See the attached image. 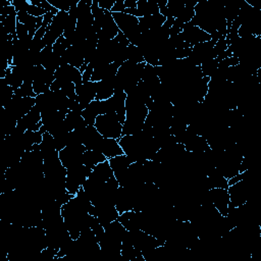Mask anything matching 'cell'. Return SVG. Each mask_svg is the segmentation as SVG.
<instances>
[{"label": "cell", "mask_w": 261, "mask_h": 261, "mask_svg": "<svg viewBox=\"0 0 261 261\" xmlns=\"http://www.w3.org/2000/svg\"><path fill=\"white\" fill-rule=\"evenodd\" d=\"M166 20V17L161 13H156L149 16H144L139 18V31L141 34H144L147 31L155 30L160 28Z\"/></svg>", "instance_id": "obj_21"}, {"label": "cell", "mask_w": 261, "mask_h": 261, "mask_svg": "<svg viewBox=\"0 0 261 261\" xmlns=\"http://www.w3.org/2000/svg\"><path fill=\"white\" fill-rule=\"evenodd\" d=\"M91 229L93 230L94 234L96 236L98 242L103 238V236H104V233H105L104 227H103V226L101 225V223L98 221V219H97L96 216H94V218H93V220H92Z\"/></svg>", "instance_id": "obj_46"}, {"label": "cell", "mask_w": 261, "mask_h": 261, "mask_svg": "<svg viewBox=\"0 0 261 261\" xmlns=\"http://www.w3.org/2000/svg\"><path fill=\"white\" fill-rule=\"evenodd\" d=\"M40 152L43 156V159H46L50 157L51 155L55 154L58 152L55 148V143H54V137L49 134V133H44L42 142L40 143Z\"/></svg>", "instance_id": "obj_32"}, {"label": "cell", "mask_w": 261, "mask_h": 261, "mask_svg": "<svg viewBox=\"0 0 261 261\" xmlns=\"http://www.w3.org/2000/svg\"><path fill=\"white\" fill-rule=\"evenodd\" d=\"M104 229H105V234L119 242H122L124 236L127 232L125 227L117 219L110 222Z\"/></svg>", "instance_id": "obj_33"}, {"label": "cell", "mask_w": 261, "mask_h": 261, "mask_svg": "<svg viewBox=\"0 0 261 261\" xmlns=\"http://www.w3.org/2000/svg\"><path fill=\"white\" fill-rule=\"evenodd\" d=\"M93 70H94V68H93L90 64H88L87 68H86L85 71L83 72V82H89V81H91Z\"/></svg>", "instance_id": "obj_57"}, {"label": "cell", "mask_w": 261, "mask_h": 261, "mask_svg": "<svg viewBox=\"0 0 261 261\" xmlns=\"http://www.w3.org/2000/svg\"><path fill=\"white\" fill-rule=\"evenodd\" d=\"M54 81V71L44 68L43 65L35 66V80L33 83V89L37 95L49 92L50 86Z\"/></svg>", "instance_id": "obj_8"}, {"label": "cell", "mask_w": 261, "mask_h": 261, "mask_svg": "<svg viewBox=\"0 0 261 261\" xmlns=\"http://www.w3.org/2000/svg\"><path fill=\"white\" fill-rule=\"evenodd\" d=\"M43 134L38 130V132H33V130H25L22 135L21 142L25 148V151H31V148L34 144H40L42 142Z\"/></svg>", "instance_id": "obj_34"}, {"label": "cell", "mask_w": 261, "mask_h": 261, "mask_svg": "<svg viewBox=\"0 0 261 261\" xmlns=\"http://www.w3.org/2000/svg\"><path fill=\"white\" fill-rule=\"evenodd\" d=\"M214 43L210 40L208 42L199 43L192 47V52L188 57L196 66H200L202 63L215 58L213 47Z\"/></svg>", "instance_id": "obj_11"}, {"label": "cell", "mask_w": 261, "mask_h": 261, "mask_svg": "<svg viewBox=\"0 0 261 261\" xmlns=\"http://www.w3.org/2000/svg\"><path fill=\"white\" fill-rule=\"evenodd\" d=\"M35 106L39 109L41 116L58 110V97L56 91H49L36 96Z\"/></svg>", "instance_id": "obj_13"}, {"label": "cell", "mask_w": 261, "mask_h": 261, "mask_svg": "<svg viewBox=\"0 0 261 261\" xmlns=\"http://www.w3.org/2000/svg\"><path fill=\"white\" fill-rule=\"evenodd\" d=\"M115 39V41L119 44V45H122V46H128L129 45V42H128V40H127V38L124 36V34H122L120 31H119V33L117 34V36L114 38Z\"/></svg>", "instance_id": "obj_56"}, {"label": "cell", "mask_w": 261, "mask_h": 261, "mask_svg": "<svg viewBox=\"0 0 261 261\" xmlns=\"http://www.w3.org/2000/svg\"><path fill=\"white\" fill-rule=\"evenodd\" d=\"M227 49V45L225 42V37H221L214 45L213 47V52H214V56L215 58L220 55L222 52H224Z\"/></svg>", "instance_id": "obj_47"}, {"label": "cell", "mask_w": 261, "mask_h": 261, "mask_svg": "<svg viewBox=\"0 0 261 261\" xmlns=\"http://www.w3.org/2000/svg\"><path fill=\"white\" fill-rule=\"evenodd\" d=\"M42 116L39 109L34 106L24 116L17 120V125L23 130H33L38 132L42 126Z\"/></svg>", "instance_id": "obj_15"}, {"label": "cell", "mask_w": 261, "mask_h": 261, "mask_svg": "<svg viewBox=\"0 0 261 261\" xmlns=\"http://www.w3.org/2000/svg\"><path fill=\"white\" fill-rule=\"evenodd\" d=\"M185 5L186 6L182 9V11L180 12V14L177 16V18H175L177 21H179L182 24L191 21L195 15V6L187 5V4H185Z\"/></svg>", "instance_id": "obj_41"}, {"label": "cell", "mask_w": 261, "mask_h": 261, "mask_svg": "<svg viewBox=\"0 0 261 261\" xmlns=\"http://www.w3.org/2000/svg\"><path fill=\"white\" fill-rule=\"evenodd\" d=\"M180 37L192 47L199 43L208 42L211 40V35L201 30L199 27L194 25L192 21L182 24V32L180 33Z\"/></svg>", "instance_id": "obj_9"}, {"label": "cell", "mask_w": 261, "mask_h": 261, "mask_svg": "<svg viewBox=\"0 0 261 261\" xmlns=\"http://www.w3.org/2000/svg\"><path fill=\"white\" fill-rule=\"evenodd\" d=\"M14 95L19 97H34V98H36L37 96V94L33 89V85L25 84V83H23L18 89L14 91Z\"/></svg>", "instance_id": "obj_43"}, {"label": "cell", "mask_w": 261, "mask_h": 261, "mask_svg": "<svg viewBox=\"0 0 261 261\" xmlns=\"http://www.w3.org/2000/svg\"><path fill=\"white\" fill-rule=\"evenodd\" d=\"M117 220L125 227V229L127 231L140 229L139 218H138L137 212L135 210H129V211L120 213Z\"/></svg>", "instance_id": "obj_30"}, {"label": "cell", "mask_w": 261, "mask_h": 261, "mask_svg": "<svg viewBox=\"0 0 261 261\" xmlns=\"http://www.w3.org/2000/svg\"><path fill=\"white\" fill-rule=\"evenodd\" d=\"M35 102L36 98L34 97H19L14 95L13 98L4 106V109L9 116L18 120L35 106Z\"/></svg>", "instance_id": "obj_5"}, {"label": "cell", "mask_w": 261, "mask_h": 261, "mask_svg": "<svg viewBox=\"0 0 261 261\" xmlns=\"http://www.w3.org/2000/svg\"><path fill=\"white\" fill-rule=\"evenodd\" d=\"M114 77L115 76L96 82V99L95 100L103 101V100H107L113 96V94H114V88H113Z\"/></svg>", "instance_id": "obj_24"}, {"label": "cell", "mask_w": 261, "mask_h": 261, "mask_svg": "<svg viewBox=\"0 0 261 261\" xmlns=\"http://www.w3.org/2000/svg\"><path fill=\"white\" fill-rule=\"evenodd\" d=\"M63 65L70 64L76 68H81L85 63V56L81 46H70L66 49L62 56Z\"/></svg>", "instance_id": "obj_19"}, {"label": "cell", "mask_w": 261, "mask_h": 261, "mask_svg": "<svg viewBox=\"0 0 261 261\" xmlns=\"http://www.w3.org/2000/svg\"><path fill=\"white\" fill-rule=\"evenodd\" d=\"M49 2L58 10V11H65V12H68L69 11V9H70V7H71V5H72V3L74 2H72V3H62V2H56V1H50L49 0Z\"/></svg>", "instance_id": "obj_52"}, {"label": "cell", "mask_w": 261, "mask_h": 261, "mask_svg": "<svg viewBox=\"0 0 261 261\" xmlns=\"http://www.w3.org/2000/svg\"><path fill=\"white\" fill-rule=\"evenodd\" d=\"M159 13V7L156 0H137L136 17H144Z\"/></svg>", "instance_id": "obj_26"}, {"label": "cell", "mask_w": 261, "mask_h": 261, "mask_svg": "<svg viewBox=\"0 0 261 261\" xmlns=\"http://www.w3.org/2000/svg\"><path fill=\"white\" fill-rule=\"evenodd\" d=\"M125 8H137V0H124Z\"/></svg>", "instance_id": "obj_58"}, {"label": "cell", "mask_w": 261, "mask_h": 261, "mask_svg": "<svg viewBox=\"0 0 261 261\" xmlns=\"http://www.w3.org/2000/svg\"><path fill=\"white\" fill-rule=\"evenodd\" d=\"M95 207V216L101 225L105 228L110 222L116 220L119 213L115 207L114 203L111 202H100Z\"/></svg>", "instance_id": "obj_12"}, {"label": "cell", "mask_w": 261, "mask_h": 261, "mask_svg": "<svg viewBox=\"0 0 261 261\" xmlns=\"http://www.w3.org/2000/svg\"><path fill=\"white\" fill-rule=\"evenodd\" d=\"M110 167L114 173V176L116 179L128 168V166L132 164V161L128 159V157L125 154L115 156L113 158L108 159Z\"/></svg>", "instance_id": "obj_28"}, {"label": "cell", "mask_w": 261, "mask_h": 261, "mask_svg": "<svg viewBox=\"0 0 261 261\" xmlns=\"http://www.w3.org/2000/svg\"><path fill=\"white\" fill-rule=\"evenodd\" d=\"M185 149L188 152L193 153H202L210 150V147L206 141V139L202 136L195 135L191 139H189L185 144Z\"/></svg>", "instance_id": "obj_27"}, {"label": "cell", "mask_w": 261, "mask_h": 261, "mask_svg": "<svg viewBox=\"0 0 261 261\" xmlns=\"http://www.w3.org/2000/svg\"><path fill=\"white\" fill-rule=\"evenodd\" d=\"M53 47V53H55L58 56H63V54L65 53L66 49L68 47H70L68 41L66 38H64L63 36H61L60 38H58V40L52 45Z\"/></svg>", "instance_id": "obj_42"}, {"label": "cell", "mask_w": 261, "mask_h": 261, "mask_svg": "<svg viewBox=\"0 0 261 261\" xmlns=\"http://www.w3.org/2000/svg\"><path fill=\"white\" fill-rule=\"evenodd\" d=\"M75 94L81 106L83 109H85L92 101L96 99V82L89 81L76 85Z\"/></svg>", "instance_id": "obj_14"}, {"label": "cell", "mask_w": 261, "mask_h": 261, "mask_svg": "<svg viewBox=\"0 0 261 261\" xmlns=\"http://www.w3.org/2000/svg\"><path fill=\"white\" fill-rule=\"evenodd\" d=\"M103 136L97 130L95 125H87L82 135L83 145L87 150H97L103 140Z\"/></svg>", "instance_id": "obj_17"}, {"label": "cell", "mask_w": 261, "mask_h": 261, "mask_svg": "<svg viewBox=\"0 0 261 261\" xmlns=\"http://www.w3.org/2000/svg\"><path fill=\"white\" fill-rule=\"evenodd\" d=\"M31 3V2H30ZM27 12L35 17H39V16H43L46 14V11L41 7V6H38V5H33V4H30Z\"/></svg>", "instance_id": "obj_49"}, {"label": "cell", "mask_w": 261, "mask_h": 261, "mask_svg": "<svg viewBox=\"0 0 261 261\" xmlns=\"http://www.w3.org/2000/svg\"><path fill=\"white\" fill-rule=\"evenodd\" d=\"M143 126H144L143 121L125 118V121L122 123L121 136L136 135V134H138L139 132H141L143 129Z\"/></svg>", "instance_id": "obj_35"}, {"label": "cell", "mask_w": 261, "mask_h": 261, "mask_svg": "<svg viewBox=\"0 0 261 261\" xmlns=\"http://www.w3.org/2000/svg\"><path fill=\"white\" fill-rule=\"evenodd\" d=\"M218 60L216 58H213V59H210L204 63H202L200 65L201 67V70H202V73L204 76H209L211 77V75L215 72V70L217 69L218 67Z\"/></svg>", "instance_id": "obj_40"}, {"label": "cell", "mask_w": 261, "mask_h": 261, "mask_svg": "<svg viewBox=\"0 0 261 261\" xmlns=\"http://www.w3.org/2000/svg\"><path fill=\"white\" fill-rule=\"evenodd\" d=\"M125 6H124V0H116L114 5L112 6L110 12H124Z\"/></svg>", "instance_id": "obj_55"}, {"label": "cell", "mask_w": 261, "mask_h": 261, "mask_svg": "<svg viewBox=\"0 0 261 261\" xmlns=\"http://www.w3.org/2000/svg\"><path fill=\"white\" fill-rule=\"evenodd\" d=\"M15 35H16L17 39H22V38H24V37H27V36L29 35V30H28V28H27L23 23L19 22L18 20L16 21Z\"/></svg>", "instance_id": "obj_51"}, {"label": "cell", "mask_w": 261, "mask_h": 261, "mask_svg": "<svg viewBox=\"0 0 261 261\" xmlns=\"http://www.w3.org/2000/svg\"><path fill=\"white\" fill-rule=\"evenodd\" d=\"M98 151L101 152L107 159L124 154L118 143V140L111 138H103Z\"/></svg>", "instance_id": "obj_20"}, {"label": "cell", "mask_w": 261, "mask_h": 261, "mask_svg": "<svg viewBox=\"0 0 261 261\" xmlns=\"http://www.w3.org/2000/svg\"><path fill=\"white\" fill-rule=\"evenodd\" d=\"M107 160V158L97 150H86L82 156V163L90 168H94L97 164Z\"/></svg>", "instance_id": "obj_31"}, {"label": "cell", "mask_w": 261, "mask_h": 261, "mask_svg": "<svg viewBox=\"0 0 261 261\" xmlns=\"http://www.w3.org/2000/svg\"><path fill=\"white\" fill-rule=\"evenodd\" d=\"M86 150L84 145H68L59 151V159L66 169L81 165L83 164L82 156Z\"/></svg>", "instance_id": "obj_7"}, {"label": "cell", "mask_w": 261, "mask_h": 261, "mask_svg": "<svg viewBox=\"0 0 261 261\" xmlns=\"http://www.w3.org/2000/svg\"><path fill=\"white\" fill-rule=\"evenodd\" d=\"M92 168L81 164L67 169L66 173V190L69 194L75 195L83 187L88 176L91 174Z\"/></svg>", "instance_id": "obj_4"}, {"label": "cell", "mask_w": 261, "mask_h": 261, "mask_svg": "<svg viewBox=\"0 0 261 261\" xmlns=\"http://www.w3.org/2000/svg\"><path fill=\"white\" fill-rule=\"evenodd\" d=\"M55 81L50 86L51 91L60 90L61 87L67 83H73L75 86L83 83V73L79 68L70 65L64 64L58 67L55 72Z\"/></svg>", "instance_id": "obj_3"}, {"label": "cell", "mask_w": 261, "mask_h": 261, "mask_svg": "<svg viewBox=\"0 0 261 261\" xmlns=\"http://www.w3.org/2000/svg\"><path fill=\"white\" fill-rule=\"evenodd\" d=\"M207 181L209 189H228L227 179L220 173V171L214 167L207 172Z\"/></svg>", "instance_id": "obj_29"}, {"label": "cell", "mask_w": 261, "mask_h": 261, "mask_svg": "<svg viewBox=\"0 0 261 261\" xmlns=\"http://www.w3.org/2000/svg\"><path fill=\"white\" fill-rule=\"evenodd\" d=\"M118 70V67L112 62V63H106V64H101L97 67L94 68L91 81L92 82H99L102 80L110 79L116 75Z\"/></svg>", "instance_id": "obj_23"}, {"label": "cell", "mask_w": 261, "mask_h": 261, "mask_svg": "<svg viewBox=\"0 0 261 261\" xmlns=\"http://www.w3.org/2000/svg\"><path fill=\"white\" fill-rule=\"evenodd\" d=\"M209 197L214 205V207L218 210V212L222 216H226L229 201V195L226 189H210Z\"/></svg>", "instance_id": "obj_16"}, {"label": "cell", "mask_w": 261, "mask_h": 261, "mask_svg": "<svg viewBox=\"0 0 261 261\" xmlns=\"http://www.w3.org/2000/svg\"><path fill=\"white\" fill-rule=\"evenodd\" d=\"M39 6H41L46 11V13L47 12H51V13H53L55 15L58 12V10L47 0H40V5Z\"/></svg>", "instance_id": "obj_53"}, {"label": "cell", "mask_w": 261, "mask_h": 261, "mask_svg": "<svg viewBox=\"0 0 261 261\" xmlns=\"http://www.w3.org/2000/svg\"><path fill=\"white\" fill-rule=\"evenodd\" d=\"M76 23H77V18L68 13V18H67V21L65 23V28H64V32H63V37L64 38H68L69 36H71L75 32Z\"/></svg>", "instance_id": "obj_44"}, {"label": "cell", "mask_w": 261, "mask_h": 261, "mask_svg": "<svg viewBox=\"0 0 261 261\" xmlns=\"http://www.w3.org/2000/svg\"><path fill=\"white\" fill-rule=\"evenodd\" d=\"M116 0H98V5L104 10L110 11Z\"/></svg>", "instance_id": "obj_54"}, {"label": "cell", "mask_w": 261, "mask_h": 261, "mask_svg": "<svg viewBox=\"0 0 261 261\" xmlns=\"http://www.w3.org/2000/svg\"><path fill=\"white\" fill-rule=\"evenodd\" d=\"M11 4L14 6L16 11H27L30 6V0H12Z\"/></svg>", "instance_id": "obj_50"}, {"label": "cell", "mask_w": 261, "mask_h": 261, "mask_svg": "<svg viewBox=\"0 0 261 261\" xmlns=\"http://www.w3.org/2000/svg\"><path fill=\"white\" fill-rule=\"evenodd\" d=\"M6 83L15 91L16 89H18L22 84H23V81L22 79L20 77V75L15 72L11 66H8L7 69H6V73H5V76H4Z\"/></svg>", "instance_id": "obj_37"}, {"label": "cell", "mask_w": 261, "mask_h": 261, "mask_svg": "<svg viewBox=\"0 0 261 261\" xmlns=\"http://www.w3.org/2000/svg\"><path fill=\"white\" fill-rule=\"evenodd\" d=\"M17 11H13L4 17H0V23L7 34L15 35V28L17 21Z\"/></svg>", "instance_id": "obj_36"}, {"label": "cell", "mask_w": 261, "mask_h": 261, "mask_svg": "<svg viewBox=\"0 0 261 261\" xmlns=\"http://www.w3.org/2000/svg\"><path fill=\"white\" fill-rule=\"evenodd\" d=\"M118 33H119V29L112 17V13L108 10H105V15L102 22L101 31L97 34L99 40L100 39L112 40L117 36Z\"/></svg>", "instance_id": "obj_18"}, {"label": "cell", "mask_w": 261, "mask_h": 261, "mask_svg": "<svg viewBox=\"0 0 261 261\" xmlns=\"http://www.w3.org/2000/svg\"><path fill=\"white\" fill-rule=\"evenodd\" d=\"M126 51L127 47L122 46V45H117L114 52H113V63L119 68V66L127 60L126 58Z\"/></svg>", "instance_id": "obj_39"}, {"label": "cell", "mask_w": 261, "mask_h": 261, "mask_svg": "<svg viewBox=\"0 0 261 261\" xmlns=\"http://www.w3.org/2000/svg\"><path fill=\"white\" fill-rule=\"evenodd\" d=\"M146 62L134 63L128 60L124 61L118 68L116 77L119 81L124 93L128 94L142 80Z\"/></svg>", "instance_id": "obj_1"}, {"label": "cell", "mask_w": 261, "mask_h": 261, "mask_svg": "<svg viewBox=\"0 0 261 261\" xmlns=\"http://www.w3.org/2000/svg\"><path fill=\"white\" fill-rule=\"evenodd\" d=\"M94 125L104 138L118 140L121 137L122 124L119 122L116 113L98 115Z\"/></svg>", "instance_id": "obj_2"}, {"label": "cell", "mask_w": 261, "mask_h": 261, "mask_svg": "<svg viewBox=\"0 0 261 261\" xmlns=\"http://www.w3.org/2000/svg\"><path fill=\"white\" fill-rule=\"evenodd\" d=\"M68 18V12L58 11L57 14L54 15L53 20L50 25H48L46 30V34L43 38V41L46 46H52L58 38L63 36L65 23Z\"/></svg>", "instance_id": "obj_6"}, {"label": "cell", "mask_w": 261, "mask_h": 261, "mask_svg": "<svg viewBox=\"0 0 261 261\" xmlns=\"http://www.w3.org/2000/svg\"><path fill=\"white\" fill-rule=\"evenodd\" d=\"M126 58L128 61L134 62V63H142L145 62L143 53L141 52L140 48L138 46L129 44L127 46V51H126Z\"/></svg>", "instance_id": "obj_38"}, {"label": "cell", "mask_w": 261, "mask_h": 261, "mask_svg": "<svg viewBox=\"0 0 261 261\" xmlns=\"http://www.w3.org/2000/svg\"><path fill=\"white\" fill-rule=\"evenodd\" d=\"M68 134L69 133H64V134H59L54 137V143H55V148L59 152L63 148H65L68 144Z\"/></svg>", "instance_id": "obj_45"}, {"label": "cell", "mask_w": 261, "mask_h": 261, "mask_svg": "<svg viewBox=\"0 0 261 261\" xmlns=\"http://www.w3.org/2000/svg\"><path fill=\"white\" fill-rule=\"evenodd\" d=\"M102 114H104L102 102L99 100L92 101L82 112V116L85 119L87 125H94L97 116Z\"/></svg>", "instance_id": "obj_25"}, {"label": "cell", "mask_w": 261, "mask_h": 261, "mask_svg": "<svg viewBox=\"0 0 261 261\" xmlns=\"http://www.w3.org/2000/svg\"><path fill=\"white\" fill-rule=\"evenodd\" d=\"M44 16V15H43ZM43 16L35 17L31 14H29L27 11H18L17 12V20L21 23H23L28 30H29V36L34 38L36 32L41 28L43 22Z\"/></svg>", "instance_id": "obj_22"}, {"label": "cell", "mask_w": 261, "mask_h": 261, "mask_svg": "<svg viewBox=\"0 0 261 261\" xmlns=\"http://www.w3.org/2000/svg\"><path fill=\"white\" fill-rule=\"evenodd\" d=\"M126 118L135 119L145 122V119L149 113V109L146 104L135 96L127 95L125 99Z\"/></svg>", "instance_id": "obj_10"}, {"label": "cell", "mask_w": 261, "mask_h": 261, "mask_svg": "<svg viewBox=\"0 0 261 261\" xmlns=\"http://www.w3.org/2000/svg\"><path fill=\"white\" fill-rule=\"evenodd\" d=\"M63 94L67 97V98H73V97H76V94H75V85L73 83H67L65 85H63L60 89Z\"/></svg>", "instance_id": "obj_48"}]
</instances>
